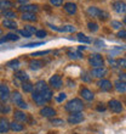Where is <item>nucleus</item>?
<instances>
[{"mask_svg": "<svg viewBox=\"0 0 126 134\" xmlns=\"http://www.w3.org/2000/svg\"><path fill=\"white\" fill-rule=\"evenodd\" d=\"M34 92L39 93L40 95H42V98L45 99V101H50V100L52 99V92H51V89L47 87L44 81H39L34 87Z\"/></svg>", "mask_w": 126, "mask_h": 134, "instance_id": "1", "label": "nucleus"}, {"mask_svg": "<svg viewBox=\"0 0 126 134\" xmlns=\"http://www.w3.org/2000/svg\"><path fill=\"white\" fill-rule=\"evenodd\" d=\"M83 109H84V104H83V101L80 99L70 100V101L67 102V105H66V110L70 113L80 112V111H83Z\"/></svg>", "mask_w": 126, "mask_h": 134, "instance_id": "2", "label": "nucleus"}, {"mask_svg": "<svg viewBox=\"0 0 126 134\" xmlns=\"http://www.w3.org/2000/svg\"><path fill=\"white\" fill-rule=\"evenodd\" d=\"M86 12H87L91 17H97V18H101V20H105V18L108 17V14H107V12L99 10V9H97V7H95V6L87 7Z\"/></svg>", "mask_w": 126, "mask_h": 134, "instance_id": "3", "label": "nucleus"}, {"mask_svg": "<svg viewBox=\"0 0 126 134\" xmlns=\"http://www.w3.org/2000/svg\"><path fill=\"white\" fill-rule=\"evenodd\" d=\"M89 62L95 68L103 67V65H104V60H103L102 55H99V54H92L91 56H90V59H89Z\"/></svg>", "mask_w": 126, "mask_h": 134, "instance_id": "4", "label": "nucleus"}, {"mask_svg": "<svg viewBox=\"0 0 126 134\" xmlns=\"http://www.w3.org/2000/svg\"><path fill=\"white\" fill-rule=\"evenodd\" d=\"M11 100H12V102H14L15 105H17L18 107H21V109H27V104L23 101L22 95L18 92H15L14 94L11 95Z\"/></svg>", "mask_w": 126, "mask_h": 134, "instance_id": "5", "label": "nucleus"}, {"mask_svg": "<svg viewBox=\"0 0 126 134\" xmlns=\"http://www.w3.org/2000/svg\"><path fill=\"white\" fill-rule=\"evenodd\" d=\"M49 83H50V85H51V88L60 89L61 87H62V84H63V81H62V78H61V76L55 74V76H52V77L50 78Z\"/></svg>", "mask_w": 126, "mask_h": 134, "instance_id": "6", "label": "nucleus"}, {"mask_svg": "<svg viewBox=\"0 0 126 134\" xmlns=\"http://www.w3.org/2000/svg\"><path fill=\"white\" fill-rule=\"evenodd\" d=\"M84 121V116H83V113L80 112H77V113H72L68 118V123L69 124H78L83 122Z\"/></svg>", "mask_w": 126, "mask_h": 134, "instance_id": "7", "label": "nucleus"}, {"mask_svg": "<svg viewBox=\"0 0 126 134\" xmlns=\"http://www.w3.org/2000/svg\"><path fill=\"white\" fill-rule=\"evenodd\" d=\"M108 105H109V109L112 110L113 112L119 113L123 111V105H121V102L118 101V100H110V101L108 102Z\"/></svg>", "mask_w": 126, "mask_h": 134, "instance_id": "8", "label": "nucleus"}, {"mask_svg": "<svg viewBox=\"0 0 126 134\" xmlns=\"http://www.w3.org/2000/svg\"><path fill=\"white\" fill-rule=\"evenodd\" d=\"M10 98V89L6 84H0V100L6 101Z\"/></svg>", "mask_w": 126, "mask_h": 134, "instance_id": "9", "label": "nucleus"}, {"mask_svg": "<svg viewBox=\"0 0 126 134\" xmlns=\"http://www.w3.org/2000/svg\"><path fill=\"white\" fill-rule=\"evenodd\" d=\"M113 9L118 14H126V4L124 1H115L113 4Z\"/></svg>", "mask_w": 126, "mask_h": 134, "instance_id": "10", "label": "nucleus"}, {"mask_svg": "<svg viewBox=\"0 0 126 134\" xmlns=\"http://www.w3.org/2000/svg\"><path fill=\"white\" fill-rule=\"evenodd\" d=\"M80 95L84 98L85 100H87V101H91V100H93L95 99V94L90 90V89H87V88H83L80 90Z\"/></svg>", "mask_w": 126, "mask_h": 134, "instance_id": "11", "label": "nucleus"}, {"mask_svg": "<svg viewBox=\"0 0 126 134\" xmlns=\"http://www.w3.org/2000/svg\"><path fill=\"white\" fill-rule=\"evenodd\" d=\"M40 115L42 117H53L56 115V111L52 109V107H49V106H45L40 110Z\"/></svg>", "mask_w": 126, "mask_h": 134, "instance_id": "12", "label": "nucleus"}, {"mask_svg": "<svg viewBox=\"0 0 126 134\" xmlns=\"http://www.w3.org/2000/svg\"><path fill=\"white\" fill-rule=\"evenodd\" d=\"M98 87H99L103 92H109V90H112V88H113L112 83L109 81H107V79H102V81L98 82Z\"/></svg>", "mask_w": 126, "mask_h": 134, "instance_id": "13", "label": "nucleus"}, {"mask_svg": "<svg viewBox=\"0 0 126 134\" xmlns=\"http://www.w3.org/2000/svg\"><path fill=\"white\" fill-rule=\"evenodd\" d=\"M18 10L22 11L23 14L24 12H32V14H34L38 11V6L36 5H22V6L18 7Z\"/></svg>", "mask_w": 126, "mask_h": 134, "instance_id": "14", "label": "nucleus"}, {"mask_svg": "<svg viewBox=\"0 0 126 134\" xmlns=\"http://www.w3.org/2000/svg\"><path fill=\"white\" fill-rule=\"evenodd\" d=\"M50 27L52 29H55V31H57V32H68V33H72L75 31V27H73V26H63L62 28H58V27H56V26H53V25H49Z\"/></svg>", "mask_w": 126, "mask_h": 134, "instance_id": "15", "label": "nucleus"}, {"mask_svg": "<svg viewBox=\"0 0 126 134\" xmlns=\"http://www.w3.org/2000/svg\"><path fill=\"white\" fill-rule=\"evenodd\" d=\"M107 73V70H105L104 67H99V68H93L91 71V76L93 77H97V78H102L104 77V74Z\"/></svg>", "mask_w": 126, "mask_h": 134, "instance_id": "16", "label": "nucleus"}, {"mask_svg": "<svg viewBox=\"0 0 126 134\" xmlns=\"http://www.w3.org/2000/svg\"><path fill=\"white\" fill-rule=\"evenodd\" d=\"M64 10H66V12H68L69 15H75L77 14L78 7L74 3H67V4H64Z\"/></svg>", "mask_w": 126, "mask_h": 134, "instance_id": "17", "label": "nucleus"}, {"mask_svg": "<svg viewBox=\"0 0 126 134\" xmlns=\"http://www.w3.org/2000/svg\"><path fill=\"white\" fill-rule=\"evenodd\" d=\"M10 129V123L6 118H0V133H6Z\"/></svg>", "mask_w": 126, "mask_h": 134, "instance_id": "18", "label": "nucleus"}, {"mask_svg": "<svg viewBox=\"0 0 126 134\" xmlns=\"http://www.w3.org/2000/svg\"><path fill=\"white\" fill-rule=\"evenodd\" d=\"M114 87L119 93H126V82L119 79V81H116L114 83Z\"/></svg>", "mask_w": 126, "mask_h": 134, "instance_id": "19", "label": "nucleus"}, {"mask_svg": "<svg viewBox=\"0 0 126 134\" xmlns=\"http://www.w3.org/2000/svg\"><path fill=\"white\" fill-rule=\"evenodd\" d=\"M32 98H33V100H34L38 105H44V104H46V101H45V99L42 98V95H40V94L36 93V92H33Z\"/></svg>", "mask_w": 126, "mask_h": 134, "instance_id": "20", "label": "nucleus"}, {"mask_svg": "<svg viewBox=\"0 0 126 134\" xmlns=\"http://www.w3.org/2000/svg\"><path fill=\"white\" fill-rule=\"evenodd\" d=\"M15 120L17 121H21V122H27L28 121V117L26 115L24 112H22V111H15Z\"/></svg>", "mask_w": 126, "mask_h": 134, "instance_id": "21", "label": "nucleus"}, {"mask_svg": "<svg viewBox=\"0 0 126 134\" xmlns=\"http://www.w3.org/2000/svg\"><path fill=\"white\" fill-rule=\"evenodd\" d=\"M3 26L5 28H10V29H16L17 27V23L14 21V20H4L3 21Z\"/></svg>", "mask_w": 126, "mask_h": 134, "instance_id": "22", "label": "nucleus"}, {"mask_svg": "<svg viewBox=\"0 0 126 134\" xmlns=\"http://www.w3.org/2000/svg\"><path fill=\"white\" fill-rule=\"evenodd\" d=\"M22 20L23 21L34 22V21H36V16L34 14H32V12H24V14L22 15Z\"/></svg>", "mask_w": 126, "mask_h": 134, "instance_id": "23", "label": "nucleus"}, {"mask_svg": "<svg viewBox=\"0 0 126 134\" xmlns=\"http://www.w3.org/2000/svg\"><path fill=\"white\" fill-rule=\"evenodd\" d=\"M29 66H30L32 70H39V68H41V67L44 66V64H42V61H40V60H32L30 62H29Z\"/></svg>", "mask_w": 126, "mask_h": 134, "instance_id": "24", "label": "nucleus"}, {"mask_svg": "<svg viewBox=\"0 0 126 134\" xmlns=\"http://www.w3.org/2000/svg\"><path fill=\"white\" fill-rule=\"evenodd\" d=\"M16 77H17L20 81H22V83H23V82H28V79H29L28 74L26 73L24 71H18L17 73H16Z\"/></svg>", "mask_w": 126, "mask_h": 134, "instance_id": "25", "label": "nucleus"}, {"mask_svg": "<svg viewBox=\"0 0 126 134\" xmlns=\"http://www.w3.org/2000/svg\"><path fill=\"white\" fill-rule=\"evenodd\" d=\"M22 89H23L24 93H30V92H33L34 85L32 84V83H29V82H23L22 83Z\"/></svg>", "mask_w": 126, "mask_h": 134, "instance_id": "26", "label": "nucleus"}, {"mask_svg": "<svg viewBox=\"0 0 126 134\" xmlns=\"http://www.w3.org/2000/svg\"><path fill=\"white\" fill-rule=\"evenodd\" d=\"M10 129L14 132H22L23 131V126L20 124L18 122H12V123H10Z\"/></svg>", "mask_w": 126, "mask_h": 134, "instance_id": "27", "label": "nucleus"}, {"mask_svg": "<svg viewBox=\"0 0 126 134\" xmlns=\"http://www.w3.org/2000/svg\"><path fill=\"white\" fill-rule=\"evenodd\" d=\"M1 16H3V17H6L7 20H12L14 17H16V14H15L14 11H11V10H3Z\"/></svg>", "mask_w": 126, "mask_h": 134, "instance_id": "28", "label": "nucleus"}, {"mask_svg": "<svg viewBox=\"0 0 126 134\" xmlns=\"http://www.w3.org/2000/svg\"><path fill=\"white\" fill-rule=\"evenodd\" d=\"M10 7H12V3L9 0H0V9L1 10H9Z\"/></svg>", "mask_w": 126, "mask_h": 134, "instance_id": "29", "label": "nucleus"}, {"mask_svg": "<svg viewBox=\"0 0 126 134\" xmlns=\"http://www.w3.org/2000/svg\"><path fill=\"white\" fill-rule=\"evenodd\" d=\"M78 40L81 43H86V44L91 43V39L89 38V37H86L85 34H83V33H79V34H78Z\"/></svg>", "mask_w": 126, "mask_h": 134, "instance_id": "30", "label": "nucleus"}, {"mask_svg": "<svg viewBox=\"0 0 126 134\" xmlns=\"http://www.w3.org/2000/svg\"><path fill=\"white\" fill-rule=\"evenodd\" d=\"M68 56H69L70 59H73V60H78V59H81L83 55H81V53H79V51H69V53H68Z\"/></svg>", "mask_w": 126, "mask_h": 134, "instance_id": "31", "label": "nucleus"}, {"mask_svg": "<svg viewBox=\"0 0 126 134\" xmlns=\"http://www.w3.org/2000/svg\"><path fill=\"white\" fill-rule=\"evenodd\" d=\"M7 66L11 67V68H17L18 66H20V61L16 59V60H11L7 62Z\"/></svg>", "mask_w": 126, "mask_h": 134, "instance_id": "32", "label": "nucleus"}, {"mask_svg": "<svg viewBox=\"0 0 126 134\" xmlns=\"http://www.w3.org/2000/svg\"><path fill=\"white\" fill-rule=\"evenodd\" d=\"M87 27H89V29H90L91 32H97L98 31V25L97 23H95V22H89Z\"/></svg>", "mask_w": 126, "mask_h": 134, "instance_id": "33", "label": "nucleus"}, {"mask_svg": "<svg viewBox=\"0 0 126 134\" xmlns=\"http://www.w3.org/2000/svg\"><path fill=\"white\" fill-rule=\"evenodd\" d=\"M5 38L7 39V40H18V37L17 34H15V33H9V34L5 35Z\"/></svg>", "mask_w": 126, "mask_h": 134, "instance_id": "34", "label": "nucleus"}, {"mask_svg": "<svg viewBox=\"0 0 126 134\" xmlns=\"http://www.w3.org/2000/svg\"><path fill=\"white\" fill-rule=\"evenodd\" d=\"M110 26H112V27H113L114 29H121V27H123L121 22H119V21H112Z\"/></svg>", "mask_w": 126, "mask_h": 134, "instance_id": "35", "label": "nucleus"}, {"mask_svg": "<svg viewBox=\"0 0 126 134\" xmlns=\"http://www.w3.org/2000/svg\"><path fill=\"white\" fill-rule=\"evenodd\" d=\"M44 44H45L44 42H39V43H29V44H26V45H23V46H26V48H33V46L44 45Z\"/></svg>", "mask_w": 126, "mask_h": 134, "instance_id": "36", "label": "nucleus"}, {"mask_svg": "<svg viewBox=\"0 0 126 134\" xmlns=\"http://www.w3.org/2000/svg\"><path fill=\"white\" fill-rule=\"evenodd\" d=\"M116 64L119 65L121 68H125L126 70V59H119V60L116 61Z\"/></svg>", "mask_w": 126, "mask_h": 134, "instance_id": "37", "label": "nucleus"}, {"mask_svg": "<svg viewBox=\"0 0 126 134\" xmlns=\"http://www.w3.org/2000/svg\"><path fill=\"white\" fill-rule=\"evenodd\" d=\"M35 35H36L38 38H44V37H46V35H47V33H46V31L41 29V31H38V32L35 33Z\"/></svg>", "mask_w": 126, "mask_h": 134, "instance_id": "38", "label": "nucleus"}, {"mask_svg": "<svg viewBox=\"0 0 126 134\" xmlns=\"http://www.w3.org/2000/svg\"><path fill=\"white\" fill-rule=\"evenodd\" d=\"M51 123L55 124V126H63V124H64V121L63 120H52Z\"/></svg>", "mask_w": 126, "mask_h": 134, "instance_id": "39", "label": "nucleus"}, {"mask_svg": "<svg viewBox=\"0 0 126 134\" xmlns=\"http://www.w3.org/2000/svg\"><path fill=\"white\" fill-rule=\"evenodd\" d=\"M20 34L21 35H23V37H24V38H29V37H30V33L28 32V31H27V29H22V31H20Z\"/></svg>", "mask_w": 126, "mask_h": 134, "instance_id": "40", "label": "nucleus"}, {"mask_svg": "<svg viewBox=\"0 0 126 134\" xmlns=\"http://www.w3.org/2000/svg\"><path fill=\"white\" fill-rule=\"evenodd\" d=\"M50 3L52 4L53 6H61L63 3V0H50Z\"/></svg>", "mask_w": 126, "mask_h": 134, "instance_id": "41", "label": "nucleus"}, {"mask_svg": "<svg viewBox=\"0 0 126 134\" xmlns=\"http://www.w3.org/2000/svg\"><path fill=\"white\" fill-rule=\"evenodd\" d=\"M66 98H67V95H66V94H64V93H61L60 95H58V96H57V98H56V100H57V101H58V102H62L63 100H66Z\"/></svg>", "mask_w": 126, "mask_h": 134, "instance_id": "42", "label": "nucleus"}, {"mask_svg": "<svg viewBox=\"0 0 126 134\" xmlns=\"http://www.w3.org/2000/svg\"><path fill=\"white\" fill-rule=\"evenodd\" d=\"M24 29H27V31H28V32L30 33V34H32V33H36V32H38V31H36V29H35L34 27H32V26H26V28H24Z\"/></svg>", "mask_w": 126, "mask_h": 134, "instance_id": "43", "label": "nucleus"}, {"mask_svg": "<svg viewBox=\"0 0 126 134\" xmlns=\"http://www.w3.org/2000/svg\"><path fill=\"white\" fill-rule=\"evenodd\" d=\"M50 51L49 50H46V51H39V53H34L32 54V56H39V55H46V54H49Z\"/></svg>", "mask_w": 126, "mask_h": 134, "instance_id": "44", "label": "nucleus"}, {"mask_svg": "<svg viewBox=\"0 0 126 134\" xmlns=\"http://www.w3.org/2000/svg\"><path fill=\"white\" fill-rule=\"evenodd\" d=\"M0 111H1V112H3V113H5V112H9V111H10V107H9V106H5V105H3V106H1V107H0Z\"/></svg>", "mask_w": 126, "mask_h": 134, "instance_id": "45", "label": "nucleus"}, {"mask_svg": "<svg viewBox=\"0 0 126 134\" xmlns=\"http://www.w3.org/2000/svg\"><path fill=\"white\" fill-rule=\"evenodd\" d=\"M118 37H119V38H123V39H126V31H119Z\"/></svg>", "mask_w": 126, "mask_h": 134, "instance_id": "46", "label": "nucleus"}, {"mask_svg": "<svg viewBox=\"0 0 126 134\" xmlns=\"http://www.w3.org/2000/svg\"><path fill=\"white\" fill-rule=\"evenodd\" d=\"M97 111H105V106H103L102 104H99V105L97 106Z\"/></svg>", "mask_w": 126, "mask_h": 134, "instance_id": "47", "label": "nucleus"}, {"mask_svg": "<svg viewBox=\"0 0 126 134\" xmlns=\"http://www.w3.org/2000/svg\"><path fill=\"white\" fill-rule=\"evenodd\" d=\"M119 76H120V81L126 82V72H125V73H120Z\"/></svg>", "mask_w": 126, "mask_h": 134, "instance_id": "48", "label": "nucleus"}, {"mask_svg": "<svg viewBox=\"0 0 126 134\" xmlns=\"http://www.w3.org/2000/svg\"><path fill=\"white\" fill-rule=\"evenodd\" d=\"M83 79H84L85 82H90V81H91V78L89 77L87 74H84V76H83Z\"/></svg>", "mask_w": 126, "mask_h": 134, "instance_id": "49", "label": "nucleus"}, {"mask_svg": "<svg viewBox=\"0 0 126 134\" xmlns=\"http://www.w3.org/2000/svg\"><path fill=\"white\" fill-rule=\"evenodd\" d=\"M96 45H102V46H103V45H104V43L101 42V40H96Z\"/></svg>", "mask_w": 126, "mask_h": 134, "instance_id": "50", "label": "nucleus"}, {"mask_svg": "<svg viewBox=\"0 0 126 134\" xmlns=\"http://www.w3.org/2000/svg\"><path fill=\"white\" fill-rule=\"evenodd\" d=\"M5 42H7V39L5 38V37H4V38H1V39H0V44H1V43H5Z\"/></svg>", "mask_w": 126, "mask_h": 134, "instance_id": "51", "label": "nucleus"}, {"mask_svg": "<svg viewBox=\"0 0 126 134\" xmlns=\"http://www.w3.org/2000/svg\"><path fill=\"white\" fill-rule=\"evenodd\" d=\"M18 1H20V3H22V4H23V3H27V0H18Z\"/></svg>", "mask_w": 126, "mask_h": 134, "instance_id": "52", "label": "nucleus"}, {"mask_svg": "<svg viewBox=\"0 0 126 134\" xmlns=\"http://www.w3.org/2000/svg\"><path fill=\"white\" fill-rule=\"evenodd\" d=\"M124 22H125V23H126V17H125V20H124Z\"/></svg>", "mask_w": 126, "mask_h": 134, "instance_id": "53", "label": "nucleus"}, {"mask_svg": "<svg viewBox=\"0 0 126 134\" xmlns=\"http://www.w3.org/2000/svg\"><path fill=\"white\" fill-rule=\"evenodd\" d=\"M0 34H1V31H0Z\"/></svg>", "mask_w": 126, "mask_h": 134, "instance_id": "54", "label": "nucleus"}]
</instances>
